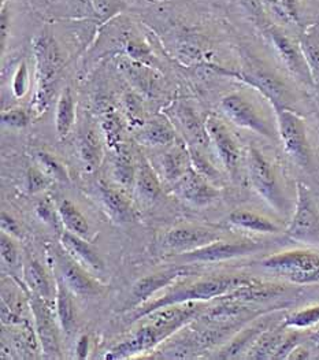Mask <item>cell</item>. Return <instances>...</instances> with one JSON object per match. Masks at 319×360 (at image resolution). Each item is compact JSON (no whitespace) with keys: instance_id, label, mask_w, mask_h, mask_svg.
<instances>
[{"instance_id":"cell-22","label":"cell","mask_w":319,"mask_h":360,"mask_svg":"<svg viewBox=\"0 0 319 360\" xmlns=\"http://www.w3.org/2000/svg\"><path fill=\"white\" fill-rule=\"evenodd\" d=\"M100 196L107 212L117 222H129L134 218V207L131 200L118 189L100 184Z\"/></svg>"},{"instance_id":"cell-38","label":"cell","mask_w":319,"mask_h":360,"mask_svg":"<svg viewBox=\"0 0 319 360\" xmlns=\"http://www.w3.org/2000/svg\"><path fill=\"white\" fill-rule=\"evenodd\" d=\"M51 179L43 172L36 167H30L27 172V191L30 193H37L48 188L51 184Z\"/></svg>"},{"instance_id":"cell-40","label":"cell","mask_w":319,"mask_h":360,"mask_svg":"<svg viewBox=\"0 0 319 360\" xmlns=\"http://www.w3.org/2000/svg\"><path fill=\"white\" fill-rule=\"evenodd\" d=\"M0 251H1V259L6 264L14 267L18 263V250L17 245L14 244L13 238L7 233H1V240H0Z\"/></svg>"},{"instance_id":"cell-42","label":"cell","mask_w":319,"mask_h":360,"mask_svg":"<svg viewBox=\"0 0 319 360\" xmlns=\"http://www.w3.org/2000/svg\"><path fill=\"white\" fill-rule=\"evenodd\" d=\"M36 212L39 215V218L48 224L51 228H53L55 231H59V225L62 224L60 222V218H59V214L58 211L55 212L53 210V206L50 205L48 200H43L39 203V206L36 207Z\"/></svg>"},{"instance_id":"cell-19","label":"cell","mask_w":319,"mask_h":360,"mask_svg":"<svg viewBox=\"0 0 319 360\" xmlns=\"http://www.w3.org/2000/svg\"><path fill=\"white\" fill-rule=\"evenodd\" d=\"M284 292H285V288L281 285L265 283L256 280L255 283L240 286L232 293L222 297L221 300H230V302H240V303L266 302L270 299L281 296Z\"/></svg>"},{"instance_id":"cell-15","label":"cell","mask_w":319,"mask_h":360,"mask_svg":"<svg viewBox=\"0 0 319 360\" xmlns=\"http://www.w3.org/2000/svg\"><path fill=\"white\" fill-rule=\"evenodd\" d=\"M56 266L60 273L59 277L66 283L72 293H76L79 296H96L102 293L103 286L93 277H91L85 271V269L69 255H58Z\"/></svg>"},{"instance_id":"cell-17","label":"cell","mask_w":319,"mask_h":360,"mask_svg":"<svg viewBox=\"0 0 319 360\" xmlns=\"http://www.w3.org/2000/svg\"><path fill=\"white\" fill-rule=\"evenodd\" d=\"M60 244L65 252L73 260H76L84 269L91 270L93 273L105 271L103 260L86 243V240H84V237L66 231L60 233Z\"/></svg>"},{"instance_id":"cell-6","label":"cell","mask_w":319,"mask_h":360,"mask_svg":"<svg viewBox=\"0 0 319 360\" xmlns=\"http://www.w3.org/2000/svg\"><path fill=\"white\" fill-rule=\"evenodd\" d=\"M287 234L304 244H319V214L308 188L297 182V200Z\"/></svg>"},{"instance_id":"cell-44","label":"cell","mask_w":319,"mask_h":360,"mask_svg":"<svg viewBox=\"0 0 319 360\" xmlns=\"http://www.w3.org/2000/svg\"><path fill=\"white\" fill-rule=\"evenodd\" d=\"M287 22L300 24V10H299V0H277Z\"/></svg>"},{"instance_id":"cell-9","label":"cell","mask_w":319,"mask_h":360,"mask_svg":"<svg viewBox=\"0 0 319 360\" xmlns=\"http://www.w3.org/2000/svg\"><path fill=\"white\" fill-rule=\"evenodd\" d=\"M266 32L274 50L289 73L306 85H314L315 77L300 44H296L289 36H287L277 26H268Z\"/></svg>"},{"instance_id":"cell-48","label":"cell","mask_w":319,"mask_h":360,"mask_svg":"<svg viewBox=\"0 0 319 360\" xmlns=\"http://www.w3.org/2000/svg\"><path fill=\"white\" fill-rule=\"evenodd\" d=\"M89 351V338L88 335H81L76 345V356L77 359H85Z\"/></svg>"},{"instance_id":"cell-49","label":"cell","mask_w":319,"mask_h":360,"mask_svg":"<svg viewBox=\"0 0 319 360\" xmlns=\"http://www.w3.org/2000/svg\"><path fill=\"white\" fill-rule=\"evenodd\" d=\"M307 358H310L308 351L304 349V348H301L300 345H297V347L293 349L292 352H291V355H289L288 359H307Z\"/></svg>"},{"instance_id":"cell-18","label":"cell","mask_w":319,"mask_h":360,"mask_svg":"<svg viewBox=\"0 0 319 360\" xmlns=\"http://www.w3.org/2000/svg\"><path fill=\"white\" fill-rule=\"evenodd\" d=\"M218 240H221V234L210 229L181 226L167 233L164 238V244L173 250H181L186 252V251L197 250Z\"/></svg>"},{"instance_id":"cell-1","label":"cell","mask_w":319,"mask_h":360,"mask_svg":"<svg viewBox=\"0 0 319 360\" xmlns=\"http://www.w3.org/2000/svg\"><path fill=\"white\" fill-rule=\"evenodd\" d=\"M256 278L248 276H215L203 280H197L195 283H184L174 286L171 290L158 297L157 300L147 302L129 315L131 322H137L147 316L148 314L164 309L169 306H176L189 302H203L211 299H222L226 295L232 293L240 286L255 283Z\"/></svg>"},{"instance_id":"cell-39","label":"cell","mask_w":319,"mask_h":360,"mask_svg":"<svg viewBox=\"0 0 319 360\" xmlns=\"http://www.w3.org/2000/svg\"><path fill=\"white\" fill-rule=\"evenodd\" d=\"M30 117L24 108H13L1 114V124L11 128H25Z\"/></svg>"},{"instance_id":"cell-46","label":"cell","mask_w":319,"mask_h":360,"mask_svg":"<svg viewBox=\"0 0 319 360\" xmlns=\"http://www.w3.org/2000/svg\"><path fill=\"white\" fill-rule=\"evenodd\" d=\"M8 30H10V21H8V13L6 6H1V15H0V43H1V49H4L6 46V39L8 36Z\"/></svg>"},{"instance_id":"cell-41","label":"cell","mask_w":319,"mask_h":360,"mask_svg":"<svg viewBox=\"0 0 319 360\" xmlns=\"http://www.w3.org/2000/svg\"><path fill=\"white\" fill-rule=\"evenodd\" d=\"M103 129L106 131L107 140L111 147L117 146L121 134V120L115 112H108L103 120Z\"/></svg>"},{"instance_id":"cell-45","label":"cell","mask_w":319,"mask_h":360,"mask_svg":"<svg viewBox=\"0 0 319 360\" xmlns=\"http://www.w3.org/2000/svg\"><path fill=\"white\" fill-rule=\"evenodd\" d=\"M1 231L14 237H21V228L18 222L4 211L1 212Z\"/></svg>"},{"instance_id":"cell-34","label":"cell","mask_w":319,"mask_h":360,"mask_svg":"<svg viewBox=\"0 0 319 360\" xmlns=\"http://www.w3.org/2000/svg\"><path fill=\"white\" fill-rule=\"evenodd\" d=\"M36 160L40 169L51 179V180L63 181L67 182L69 176L66 173V169L50 154L46 153H37Z\"/></svg>"},{"instance_id":"cell-33","label":"cell","mask_w":319,"mask_h":360,"mask_svg":"<svg viewBox=\"0 0 319 360\" xmlns=\"http://www.w3.org/2000/svg\"><path fill=\"white\" fill-rule=\"evenodd\" d=\"M300 47L313 70L314 77H319V33H307L300 39Z\"/></svg>"},{"instance_id":"cell-21","label":"cell","mask_w":319,"mask_h":360,"mask_svg":"<svg viewBox=\"0 0 319 360\" xmlns=\"http://www.w3.org/2000/svg\"><path fill=\"white\" fill-rule=\"evenodd\" d=\"M270 319H262L256 322L254 326L242 330L236 335L232 342L221 351V354L216 356L219 359H235L239 358L242 352H248V349L252 347V344L258 340V337L270 329Z\"/></svg>"},{"instance_id":"cell-31","label":"cell","mask_w":319,"mask_h":360,"mask_svg":"<svg viewBox=\"0 0 319 360\" xmlns=\"http://www.w3.org/2000/svg\"><path fill=\"white\" fill-rule=\"evenodd\" d=\"M136 169L131 153L125 148H118V153L112 166V179L117 181L121 186H132L136 182Z\"/></svg>"},{"instance_id":"cell-14","label":"cell","mask_w":319,"mask_h":360,"mask_svg":"<svg viewBox=\"0 0 319 360\" xmlns=\"http://www.w3.org/2000/svg\"><path fill=\"white\" fill-rule=\"evenodd\" d=\"M171 333L166 329L157 328L151 323H145L143 328H140L134 335H131L128 340L122 341L121 344L115 345L107 352L106 359L118 360L126 359L134 355L151 351L155 348L163 340L169 338Z\"/></svg>"},{"instance_id":"cell-10","label":"cell","mask_w":319,"mask_h":360,"mask_svg":"<svg viewBox=\"0 0 319 360\" xmlns=\"http://www.w3.org/2000/svg\"><path fill=\"white\" fill-rule=\"evenodd\" d=\"M221 110L236 127L248 129L267 139H274V133L266 120L258 111L255 104L249 102L244 95L237 92L226 95L221 101Z\"/></svg>"},{"instance_id":"cell-26","label":"cell","mask_w":319,"mask_h":360,"mask_svg":"<svg viewBox=\"0 0 319 360\" xmlns=\"http://www.w3.org/2000/svg\"><path fill=\"white\" fill-rule=\"evenodd\" d=\"M76 121V103L72 95L70 88H66L56 103V112H55V127L59 139H65L70 129L73 128Z\"/></svg>"},{"instance_id":"cell-32","label":"cell","mask_w":319,"mask_h":360,"mask_svg":"<svg viewBox=\"0 0 319 360\" xmlns=\"http://www.w3.org/2000/svg\"><path fill=\"white\" fill-rule=\"evenodd\" d=\"M319 323V304L307 307V309L294 311L291 315L284 318L282 328L284 329H296V330H304L310 329Z\"/></svg>"},{"instance_id":"cell-12","label":"cell","mask_w":319,"mask_h":360,"mask_svg":"<svg viewBox=\"0 0 319 360\" xmlns=\"http://www.w3.org/2000/svg\"><path fill=\"white\" fill-rule=\"evenodd\" d=\"M193 273L195 269H192L189 264H180L141 278L140 281L134 283L126 309H137L138 306L147 303L157 292H160V289L169 286L170 283H174L181 277L190 276Z\"/></svg>"},{"instance_id":"cell-13","label":"cell","mask_w":319,"mask_h":360,"mask_svg":"<svg viewBox=\"0 0 319 360\" xmlns=\"http://www.w3.org/2000/svg\"><path fill=\"white\" fill-rule=\"evenodd\" d=\"M30 307L34 316L37 335L40 338L44 355L50 359L60 358L56 322L53 309L50 307V300H46L34 293H30Z\"/></svg>"},{"instance_id":"cell-25","label":"cell","mask_w":319,"mask_h":360,"mask_svg":"<svg viewBox=\"0 0 319 360\" xmlns=\"http://www.w3.org/2000/svg\"><path fill=\"white\" fill-rule=\"evenodd\" d=\"M162 165L166 180L177 182L192 166L189 150H186L183 144L174 146L170 151L164 154L162 159Z\"/></svg>"},{"instance_id":"cell-23","label":"cell","mask_w":319,"mask_h":360,"mask_svg":"<svg viewBox=\"0 0 319 360\" xmlns=\"http://www.w3.org/2000/svg\"><path fill=\"white\" fill-rule=\"evenodd\" d=\"M136 137L144 146L160 147L173 143L176 140V133L169 122L152 120L140 128Z\"/></svg>"},{"instance_id":"cell-36","label":"cell","mask_w":319,"mask_h":360,"mask_svg":"<svg viewBox=\"0 0 319 360\" xmlns=\"http://www.w3.org/2000/svg\"><path fill=\"white\" fill-rule=\"evenodd\" d=\"M189 155H190V163H192V167L199 173L202 174L203 177H206L207 180H214L218 177V172L216 169L214 167L213 165L210 163V160L202 154L196 147H190L189 148Z\"/></svg>"},{"instance_id":"cell-27","label":"cell","mask_w":319,"mask_h":360,"mask_svg":"<svg viewBox=\"0 0 319 360\" xmlns=\"http://www.w3.org/2000/svg\"><path fill=\"white\" fill-rule=\"evenodd\" d=\"M136 186L138 195L148 202L157 199L160 193V179L148 160L144 158H141L136 173Z\"/></svg>"},{"instance_id":"cell-30","label":"cell","mask_w":319,"mask_h":360,"mask_svg":"<svg viewBox=\"0 0 319 360\" xmlns=\"http://www.w3.org/2000/svg\"><path fill=\"white\" fill-rule=\"evenodd\" d=\"M176 111H177L178 121L181 122L186 136L192 140V143L195 146H204L209 139L206 124L200 122L196 112L190 107L180 105Z\"/></svg>"},{"instance_id":"cell-20","label":"cell","mask_w":319,"mask_h":360,"mask_svg":"<svg viewBox=\"0 0 319 360\" xmlns=\"http://www.w3.org/2000/svg\"><path fill=\"white\" fill-rule=\"evenodd\" d=\"M55 304H56V316L63 333L66 335H72L76 328V309H74V303L72 300V292L59 276H56Z\"/></svg>"},{"instance_id":"cell-8","label":"cell","mask_w":319,"mask_h":360,"mask_svg":"<svg viewBox=\"0 0 319 360\" xmlns=\"http://www.w3.org/2000/svg\"><path fill=\"white\" fill-rule=\"evenodd\" d=\"M216 72L230 76V77L237 78L240 81H244L245 84L254 86L258 89L267 101L271 103L273 108L275 107H291V92L288 86L280 79L267 72L262 68H247L241 70L239 73L236 72H226L221 68H214Z\"/></svg>"},{"instance_id":"cell-29","label":"cell","mask_w":319,"mask_h":360,"mask_svg":"<svg viewBox=\"0 0 319 360\" xmlns=\"http://www.w3.org/2000/svg\"><path fill=\"white\" fill-rule=\"evenodd\" d=\"M25 281H27L32 293H34L46 300H51L53 286H51L46 270L43 269V266L39 262L30 260L25 266Z\"/></svg>"},{"instance_id":"cell-5","label":"cell","mask_w":319,"mask_h":360,"mask_svg":"<svg viewBox=\"0 0 319 360\" xmlns=\"http://www.w3.org/2000/svg\"><path fill=\"white\" fill-rule=\"evenodd\" d=\"M247 160H248V174H249L252 188L277 212L285 214L289 206L278 184L274 169L267 160L266 156L258 148L249 147Z\"/></svg>"},{"instance_id":"cell-4","label":"cell","mask_w":319,"mask_h":360,"mask_svg":"<svg viewBox=\"0 0 319 360\" xmlns=\"http://www.w3.org/2000/svg\"><path fill=\"white\" fill-rule=\"evenodd\" d=\"M277 128L285 153L303 169L311 166V147L307 137V128L303 118L291 107H275Z\"/></svg>"},{"instance_id":"cell-7","label":"cell","mask_w":319,"mask_h":360,"mask_svg":"<svg viewBox=\"0 0 319 360\" xmlns=\"http://www.w3.org/2000/svg\"><path fill=\"white\" fill-rule=\"evenodd\" d=\"M266 248L262 241H223L218 240L197 250L186 251L178 255V260L185 264L192 263H218L223 260H230L235 257H248Z\"/></svg>"},{"instance_id":"cell-3","label":"cell","mask_w":319,"mask_h":360,"mask_svg":"<svg viewBox=\"0 0 319 360\" xmlns=\"http://www.w3.org/2000/svg\"><path fill=\"white\" fill-rule=\"evenodd\" d=\"M262 266L297 285L319 283V254L293 250L280 252L262 260Z\"/></svg>"},{"instance_id":"cell-35","label":"cell","mask_w":319,"mask_h":360,"mask_svg":"<svg viewBox=\"0 0 319 360\" xmlns=\"http://www.w3.org/2000/svg\"><path fill=\"white\" fill-rule=\"evenodd\" d=\"M80 153L84 162L89 167H98L100 158V144L92 130L84 136L80 144Z\"/></svg>"},{"instance_id":"cell-2","label":"cell","mask_w":319,"mask_h":360,"mask_svg":"<svg viewBox=\"0 0 319 360\" xmlns=\"http://www.w3.org/2000/svg\"><path fill=\"white\" fill-rule=\"evenodd\" d=\"M33 53L36 63V91L32 110L36 117H40L50 105L63 60L56 41L47 30H43L33 40Z\"/></svg>"},{"instance_id":"cell-37","label":"cell","mask_w":319,"mask_h":360,"mask_svg":"<svg viewBox=\"0 0 319 360\" xmlns=\"http://www.w3.org/2000/svg\"><path fill=\"white\" fill-rule=\"evenodd\" d=\"M11 88H13V94L15 98L18 99H22L29 91V72H27V66L25 62H22L14 77H13V84H11Z\"/></svg>"},{"instance_id":"cell-24","label":"cell","mask_w":319,"mask_h":360,"mask_svg":"<svg viewBox=\"0 0 319 360\" xmlns=\"http://www.w3.org/2000/svg\"><path fill=\"white\" fill-rule=\"evenodd\" d=\"M229 221L236 228L254 233H278L280 228L271 222L268 218H265L256 212L247 210H235L229 215Z\"/></svg>"},{"instance_id":"cell-47","label":"cell","mask_w":319,"mask_h":360,"mask_svg":"<svg viewBox=\"0 0 319 360\" xmlns=\"http://www.w3.org/2000/svg\"><path fill=\"white\" fill-rule=\"evenodd\" d=\"M124 103H125V107H126V110H128V112H129V115L132 118H138L140 117V114H141V104H140L138 99L136 96H134V95H126L125 99H124Z\"/></svg>"},{"instance_id":"cell-16","label":"cell","mask_w":319,"mask_h":360,"mask_svg":"<svg viewBox=\"0 0 319 360\" xmlns=\"http://www.w3.org/2000/svg\"><path fill=\"white\" fill-rule=\"evenodd\" d=\"M174 185L177 195L193 206H209L218 198V191L192 166Z\"/></svg>"},{"instance_id":"cell-43","label":"cell","mask_w":319,"mask_h":360,"mask_svg":"<svg viewBox=\"0 0 319 360\" xmlns=\"http://www.w3.org/2000/svg\"><path fill=\"white\" fill-rule=\"evenodd\" d=\"M299 345V333H291V335H284V340L275 349L274 355L271 359H288L293 349Z\"/></svg>"},{"instance_id":"cell-28","label":"cell","mask_w":319,"mask_h":360,"mask_svg":"<svg viewBox=\"0 0 319 360\" xmlns=\"http://www.w3.org/2000/svg\"><path fill=\"white\" fill-rule=\"evenodd\" d=\"M56 211H58L60 222H62V225H65L66 231L86 238V236L89 234V225H88L86 218L81 214L80 210L77 207L74 206L70 200L63 199L59 203Z\"/></svg>"},{"instance_id":"cell-11","label":"cell","mask_w":319,"mask_h":360,"mask_svg":"<svg viewBox=\"0 0 319 360\" xmlns=\"http://www.w3.org/2000/svg\"><path fill=\"white\" fill-rule=\"evenodd\" d=\"M204 124L209 134V140L213 143L214 148L219 156L223 167L235 179L239 172L241 159V151L237 140L235 139L229 128L216 117H209Z\"/></svg>"}]
</instances>
